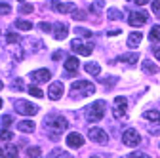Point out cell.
Wrapping results in <instances>:
<instances>
[{"label":"cell","instance_id":"1","mask_svg":"<svg viewBox=\"0 0 160 158\" xmlns=\"http://www.w3.org/2000/svg\"><path fill=\"white\" fill-rule=\"evenodd\" d=\"M44 128L50 131V139L57 141L59 139V133L69 128V122L65 120L63 116H59V114H52V116H48L46 120H44Z\"/></svg>","mask_w":160,"mask_h":158},{"label":"cell","instance_id":"2","mask_svg":"<svg viewBox=\"0 0 160 158\" xmlns=\"http://www.w3.org/2000/svg\"><path fill=\"white\" fill-rule=\"evenodd\" d=\"M105 111H107L105 101H95L93 105H90L86 109V120L88 122H99L105 116Z\"/></svg>","mask_w":160,"mask_h":158},{"label":"cell","instance_id":"3","mask_svg":"<svg viewBox=\"0 0 160 158\" xmlns=\"http://www.w3.org/2000/svg\"><path fill=\"white\" fill-rule=\"evenodd\" d=\"M71 90H72V95L74 97H88L92 93H95V86L88 80H76L71 84Z\"/></svg>","mask_w":160,"mask_h":158},{"label":"cell","instance_id":"4","mask_svg":"<svg viewBox=\"0 0 160 158\" xmlns=\"http://www.w3.org/2000/svg\"><path fill=\"white\" fill-rule=\"evenodd\" d=\"M13 107H15V111H17L19 114H25V116H32V114L38 112V107L32 105L31 101H25V99H17V101L13 103Z\"/></svg>","mask_w":160,"mask_h":158},{"label":"cell","instance_id":"5","mask_svg":"<svg viewBox=\"0 0 160 158\" xmlns=\"http://www.w3.org/2000/svg\"><path fill=\"white\" fill-rule=\"evenodd\" d=\"M122 143H124L126 147H137L139 143H141V135L137 133V130L128 128V130L122 133Z\"/></svg>","mask_w":160,"mask_h":158},{"label":"cell","instance_id":"6","mask_svg":"<svg viewBox=\"0 0 160 158\" xmlns=\"http://www.w3.org/2000/svg\"><path fill=\"white\" fill-rule=\"evenodd\" d=\"M88 137H90L93 143H97V145H107V141H109L107 133L101 128H90L88 130Z\"/></svg>","mask_w":160,"mask_h":158},{"label":"cell","instance_id":"7","mask_svg":"<svg viewBox=\"0 0 160 158\" xmlns=\"http://www.w3.org/2000/svg\"><path fill=\"white\" fill-rule=\"evenodd\" d=\"M71 48H72V52L78 53V55H90V53L93 52V46H92V44L82 42V40H76V38L71 42Z\"/></svg>","mask_w":160,"mask_h":158},{"label":"cell","instance_id":"8","mask_svg":"<svg viewBox=\"0 0 160 158\" xmlns=\"http://www.w3.org/2000/svg\"><path fill=\"white\" fill-rule=\"evenodd\" d=\"M114 109H112V114H114V118L116 120H120V118H124V114H126V105H128V99L126 97H122V95H118V97H114Z\"/></svg>","mask_w":160,"mask_h":158},{"label":"cell","instance_id":"9","mask_svg":"<svg viewBox=\"0 0 160 158\" xmlns=\"http://www.w3.org/2000/svg\"><path fill=\"white\" fill-rule=\"evenodd\" d=\"M50 78H52V72L48 69H38V71L31 72V82L32 84H46Z\"/></svg>","mask_w":160,"mask_h":158},{"label":"cell","instance_id":"10","mask_svg":"<svg viewBox=\"0 0 160 158\" xmlns=\"http://www.w3.org/2000/svg\"><path fill=\"white\" fill-rule=\"evenodd\" d=\"M63 91H65V88H63L61 82H52L50 88H48V97H50V99H53V101H57V99H61Z\"/></svg>","mask_w":160,"mask_h":158},{"label":"cell","instance_id":"11","mask_svg":"<svg viewBox=\"0 0 160 158\" xmlns=\"http://www.w3.org/2000/svg\"><path fill=\"white\" fill-rule=\"evenodd\" d=\"M52 8H53L57 13H72V12L76 10V6H74L72 2L63 4V2H59V0H52Z\"/></svg>","mask_w":160,"mask_h":158},{"label":"cell","instance_id":"12","mask_svg":"<svg viewBox=\"0 0 160 158\" xmlns=\"http://www.w3.org/2000/svg\"><path fill=\"white\" fill-rule=\"evenodd\" d=\"M147 19H149V15L145 13V12H133L132 15H130V25L132 27H141V25H145L147 23Z\"/></svg>","mask_w":160,"mask_h":158},{"label":"cell","instance_id":"13","mask_svg":"<svg viewBox=\"0 0 160 158\" xmlns=\"http://www.w3.org/2000/svg\"><path fill=\"white\" fill-rule=\"evenodd\" d=\"M67 34H69L67 23H61V21H59V23L53 25V38H55V40H65Z\"/></svg>","mask_w":160,"mask_h":158},{"label":"cell","instance_id":"14","mask_svg":"<svg viewBox=\"0 0 160 158\" xmlns=\"http://www.w3.org/2000/svg\"><path fill=\"white\" fill-rule=\"evenodd\" d=\"M67 145H69L71 149H78V147L84 145V137L80 135L78 131H71V133L67 135Z\"/></svg>","mask_w":160,"mask_h":158},{"label":"cell","instance_id":"15","mask_svg":"<svg viewBox=\"0 0 160 158\" xmlns=\"http://www.w3.org/2000/svg\"><path fill=\"white\" fill-rule=\"evenodd\" d=\"M141 40H143V34L139 32V31H135V32H132V34L128 36V46H130L132 50H135L139 44H141Z\"/></svg>","mask_w":160,"mask_h":158},{"label":"cell","instance_id":"16","mask_svg":"<svg viewBox=\"0 0 160 158\" xmlns=\"http://www.w3.org/2000/svg\"><path fill=\"white\" fill-rule=\"evenodd\" d=\"M17 130L23 131V133H32V131H34V122H31V120H21V122H17Z\"/></svg>","mask_w":160,"mask_h":158},{"label":"cell","instance_id":"17","mask_svg":"<svg viewBox=\"0 0 160 158\" xmlns=\"http://www.w3.org/2000/svg\"><path fill=\"white\" fill-rule=\"evenodd\" d=\"M78 65H80V63H78L76 57H67V59H65V71H67V72H76V71H78Z\"/></svg>","mask_w":160,"mask_h":158},{"label":"cell","instance_id":"18","mask_svg":"<svg viewBox=\"0 0 160 158\" xmlns=\"http://www.w3.org/2000/svg\"><path fill=\"white\" fill-rule=\"evenodd\" d=\"M86 72L88 74H92V76H99V72H101V67H99V63H95V61H90V63H86Z\"/></svg>","mask_w":160,"mask_h":158},{"label":"cell","instance_id":"19","mask_svg":"<svg viewBox=\"0 0 160 158\" xmlns=\"http://www.w3.org/2000/svg\"><path fill=\"white\" fill-rule=\"evenodd\" d=\"M137 59H139V55H137L135 52H132V53H124V55H120V57H118V61H124V63L133 65V63H137Z\"/></svg>","mask_w":160,"mask_h":158},{"label":"cell","instance_id":"20","mask_svg":"<svg viewBox=\"0 0 160 158\" xmlns=\"http://www.w3.org/2000/svg\"><path fill=\"white\" fill-rule=\"evenodd\" d=\"M143 118H145V120H151V122H158L160 124V112L158 111H145L143 112Z\"/></svg>","mask_w":160,"mask_h":158},{"label":"cell","instance_id":"21","mask_svg":"<svg viewBox=\"0 0 160 158\" xmlns=\"http://www.w3.org/2000/svg\"><path fill=\"white\" fill-rule=\"evenodd\" d=\"M48 158H74V156L69 154V152H65V151H61V149H53Z\"/></svg>","mask_w":160,"mask_h":158},{"label":"cell","instance_id":"22","mask_svg":"<svg viewBox=\"0 0 160 158\" xmlns=\"http://www.w3.org/2000/svg\"><path fill=\"white\" fill-rule=\"evenodd\" d=\"M149 38H151V42H160V25H154L149 32Z\"/></svg>","mask_w":160,"mask_h":158},{"label":"cell","instance_id":"23","mask_svg":"<svg viewBox=\"0 0 160 158\" xmlns=\"http://www.w3.org/2000/svg\"><path fill=\"white\" fill-rule=\"evenodd\" d=\"M15 27H17L19 31H31V29H32V23H31V21H25V19H17V21H15Z\"/></svg>","mask_w":160,"mask_h":158},{"label":"cell","instance_id":"24","mask_svg":"<svg viewBox=\"0 0 160 158\" xmlns=\"http://www.w3.org/2000/svg\"><path fill=\"white\" fill-rule=\"evenodd\" d=\"M143 71L149 72V74H156V72H158V67H156L152 61H143Z\"/></svg>","mask_w":160,"mask_h":158},{"label":"cell","instance_id":"25","mask_svg":"<svg viewBox=\"0 0 160 158\" xmlns=\"http://www.w3.org/2000/svg\"><path fill=\"white\" fill-rule=\"evenodd\" d=\"M107 17L112 19V21H116V19H122V12L116 10V8H111V10H107Z\"/></svg>","mask_w":160,"mask_h":158},{"label":"cell","instance_id":"26","mask_svg":"<svg viewBox=\"0 0 160 158\" xmlns=\"http://www.w3.org/2000/svg\"><path fill=\"white\" fill-rule=\"evenodd\" d=\"M32 97H38V99H40V97H44V91L42 90H40V88H36V86H29V90H27Z\"/></svg>","mask_w":160,"mask_h":158},{"label":"cell","instance_id":"27","mask_svg":"<svg viewBox=\"0 0 160 158\" xmlns=\"http://www.w3.org/2000/svg\"><path fill=\"white\" fill-rule=\"evenodd\" d=\"M29 44L32 46V48H31L32 52H40V50H42V46H44V44L40 42V40H36V38H31V40H29Z\"/></svg>","mask_w":160,"mask_h":158},{"label":"cell","instance_id":"28","mask_svg":"<svg viewBox=\"0 0 160 158\" xmlns=\"http://www.w3.org/2000/svg\"><path fill=\"white\" fill-rule=\"evenodd\" d=\"M27 156L29 158H40V149L38 147H29L27 149Z\"/></svg>","mask_w":160,"mask_h":158},{"label":"cell","instance_id":"29","mask_svg":"<svg viewBox=\"0 0 160 158\" xmlns=\"http://www.w3.org/2000/svg\"><path fill=\"white\" fill-rule=\"evenodd\" d=\"M13 137V133L10 130H0V141H10Z\"/></svg>","mask_w":160,"mask_h":158},{"label":"cell","instance_id":"30","mask_svg":"<svg viewBox=\"0 0 160 158\" xmlns=\"http://www.w3.org/2000/svg\"><path fill=\"white\" fill-rule=\"evenodd\" d=\"M6 152H8V158H19V152H17V147L15 145H10L6 149Z\"/></svg>","mask_w":160,"mask_h":158},{"label":"cell","instance_id":"31","mask_svg":"<svg viewBox=\"0 0 160 158\" xmlns=\"http://www.w3.org/2000/svg\"><path fill=\"white\" fill-rule=\"evenodd\" d=\"M0 124H2L4 128H10V126L13 124V120H12V116H10V114H4L2 118H0Z\"/></svg>","mask_w":160,"mask_h":158},{"label":"cell","instance_id":"32","mask_svg":"<svg viewBox=\"0 0 160 158\" xmlns=\"http://www.w3.org/2000/svg\"><path fill=\"white\" fill-rule=\"evenodd\" d=\"M6 40H8V44H17V42H19V34L8 32V34H6Z\"/></svg>","mask_w":160,"mask_h":158},{"label":"cell","instance_id":"33","mask_svg":"<svg viewBox=\"0 0 160 158\" xmlns=\"http://www.w3.org/2000/svg\"><path fill=\"white\" fill-rule=\"evenodd\" d=\"M74 32H76L78 36H84V38H90V36H92V31H88V29H84V27H78Z\"/></svg>","mask_w":160,"mask_h":158},{"label":"cell","instance_id":"34","mask_svg":"<svg viewBox=\"0 0 160 158\" xmlns=\"http://www.w3.org/2000/svg\"><path fill=\"white\" fill-rule=\"evenodd\" d=\"M72 17L78 19V21H84L88 15H86V12H82V10H74V12H72Z\"/></svg>","mask_w":160,"mask_h":158},{"label":"cell","instance_id":"35","mask_svg":"<svg viewBox=\"0 0 160 158\" xmlns=\"http://www.w3.org/2000/svg\"><path fill=\"white\" fill-rule=\"evenodd\" d=\"M32 4H21V6H19V12H21V13H32Z\"/></svg>","mask_w":160,"mask_h":158},{"label":"cell","instance_id":"36","mask_svg":"<svg viewBox=\"0 0 160 158\" xmlns=\"http://www.w3.org/2000/svg\"><path fill=\"white\" fill-rule=\"evenodd\" d=\"M38 29L42 31V32H50V31H52V25H50V23H44V21H42V23H38Z\"/></svg>","mask_w":160,"mask_h":158},{"label":"cell","instance_id":"37","mask_svg":"<svg viewBox=\"0 0 160 158\" xmlns=\"http://www.w3.org/2000/svg\"><path fill=\"white\" fill-rule=\"evenodd\" d=\"M151 6H152V12H154L156 15H160V0H152Z\"/></svg>","mask_w":160,"mask_h":158},{"label":"cell","instance_id":"38","mask_svg":"<svg viewBox=\"0 0 160 158\" xmlns=\"http://www.w3.org/2000/svg\"><path fill=\"white\" fill-rule=\"evenodd\" d=\"M10 12H12V8L8 4H0V15H8Z\"/></svg>","mask_w":160,"mask_h":158},{"label":"cell","instance_id":"39","mask_svg":"<svg viewBox=\"0 0 160 158\" xmlns=\"http://www.w3.org/2000/svg\"><path fill=\"white\" fill-rule=\"evenodd\" d=\"M99 80H101V84H105V86H107V84H112V82H116V76H112V78H103V76H101Z\"/></svg>","mask_w":160,"mask_h":158},{"label":"cell","instance_id":"40","mask_svg":"<svg viewBox=\"0 0 160 158\" xmlns=\"http://www.w3.org/2000/svg\"><path fill=\"white\" fill-rule=\"evenodd\" d=\"M61 57H63V52H55V53L52 55V59H53V61H59Z\"/></svg>","mask_w":160,"mask_h":158},{"label":"cell","instance_id":"41","mask_svg":"<svg viewBox=\"0 0 160 158\" xmlns=\"http://www.w3.org/2000/svg\"><path fill=\"white\" fill-rule=\"evenodd\" d=\"M152 53H154V57L160 61V46H154V48H152Z\"/></svg>","mask_w":160,"mask_h":158},{"label":"cell","instance_id":"42","mask_svg":"<svg viewBox=\"0 0 160 158\" xmlns=\"http://www.w3.org/2000/svg\"><path fill=\"white\" fill-rule=\"evenodd\" d=\"M132 156H133V158H151V156H147L145 152H133Z\"/></svg>","mask_w":160,"mask_h":158},{"label":"cell","instance_id":"43","mask_svg":"<svg viewBox=\"0 0 160 158\" xmlns=\"http://www.w3.org/2000/svg\"><path fill=\"white\" fill-rule=\"evenodd\" d=\"M107 34H111V36H114V34H120V29H111V31H107Z\"/></svg>","mask_w":160,"mask_h":158},{"label":"cell","instance_id":"44","mask_svg":"<svg viewBox=\"0 0 160 158\" xmlns=\"http://www.w3.org/2000/svg\"><path fill=\"white\" fill-rule=\"evenodd\" d=\"M133 2H135L137 6H145V4L149 2V0H133Z\"/></svg>","mask_w":160,"mask_h":158},{"label":"cell","instance_id":"45","mask_svg":"<svg viewBox=\"0 0 160 158\" xmlns=\"http://www.w3.org/2000/svg\"><path fill=\"white\" fill-rule=\"evenodd\" d=\"M0 158H6V151L4 149H0Z\"/></svg>","mask_w":160,"mask_h":158},{"label":"cell","instance_id":"46","mask_svg":"<svg viewBox=\"0 0 160 158\" xmlns=\"http://www.w3.org/2000/svg\"><path fill=\"white\" fill-rule=\"evenodd\" d=\"M2 88H4V82H2V80H0V90H2Z\"/></svg>","mask_w":160,"mask_h":158},{"label":"cell","instance_id":"47","mask_svg":"<svg viewBox=\"0 0 160 158\" xmlns=\"http://www.w3.org/2000/svg\"><path fill=\"white\" fill-rule=\"evenodd\" d=\"M122 158H133V156H122Z\"/></svg>","mask_w":160,"mask_h":158},{"label":"cell","instance_id":"48","mask_svg":"<svg viewBox=\"0 0 160 158\" xmlns=\"http://www.w3.org/2000/svg\"><path fill=\"white\" fill-rule=\"evenodd\" d=\"M0 109H2V99H0Z\"/></svg>","mask_w":160,"mask_h":158},{"label":"cell","instance_id":"49","mask_svg":"<svg viewBox=\"0 0 160 158\" xmlns=\"http://www.w3.org/2000/svg\"><path fill=\"white\" fill-rule=\"evenodd\" d=\"M90 158H99V156H90Z\"/></svg>","mask_w":160,"mask_h":158},{"label":"cell","instance_id":"50","mask_svg":"<svg viewBox=\"0 0 160 158\" xmlns=\"http://www.w3.org/2000/svg\"><path fill=\"white\" fill-rule=\"evenodd\" d=\"M21 2H23V0H21Z\"/></svg>","mask_w":160,"mask_h":158}]
</instances>
